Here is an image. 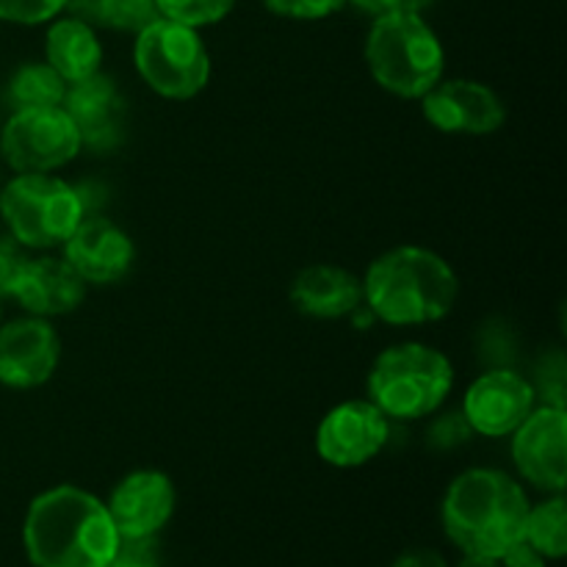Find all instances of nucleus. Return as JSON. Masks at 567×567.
Listing matches in <instances>:
<instances>
[{
	"label": "nucleus",
	"mask_w": 567,
	"mask_h": 567,
	"mask_svg": "<svg viewBox=\"0 0 567 567\" xmlns=\"http://www.w3.org/2000/svg\"><path fill=\"white\" fill-rule=\"evenodd\" d=\"M365 64L385 92L421 100L443 78L446 53L421 14H388L374 17L365 37Z\"/></svg>",
	"instance_id": "4"
},
{
	"label": "nucleus",
	"mask_w": 567,
	"mask_h": 567,
	"mask_svg": "<svg viewBox=\"0 0 567 567\" xmlns=\"http://www.w3.org/2000/svg\"><path fill=\"white\" fill-rule=\"evenodd\" d=\"M155 3L166 20L183 22L188 28H203L225 20L238 0H155Z\"/></svg>",
	"instance_id": "23"
},
{
	"label": "nucleus",
	"mask_w": 567,
	"mask_h": 567,
	"mask_svg": "<svg viewBox=\"0 0 567 567\" xmlns=\"http://www.w3.org/2000/svg\"><path fill=\"white\" fill-rule=\"evenodd\" d=\"M347 0H264L266 9L286 20H324L343 9Z\"/></svg>",
	"instance_id": "26"
},
{
	"label": "nucleus",
	"mask_w": 567,
	"mask_h": 567,
	"mask_svg": "<svg viewBox=\"0 0 567 567\" xmlns=\"http://www.w3.org/2000/svg\"><path fill=\"white\" fill-rule=\"evenodd\" d=\"M391 419L371 399H352L321 419L316 430V452L336 468H360L385 449Z\"/></svg>",
	"instance_id": "9"
},
{
	"label": "nucleus",
	"mask_w": 567,
	"mask_h": 567,
	"mask_svg": "<svg viewBox=\"0 0 567 567\" xmlns=\"http://www.w3.org/2000/svg\"><path fill=\"white\" fill-rule=\"evenodd\" d=\"M391 567H449V563L430 548H413V551H404Z\"/></svg>",
	"instance_id": "30"
},
{
	"label": "nucleus",
	"mask_w": 567,
	"mask_h": 567,
	"mask_svg": "<svg viewBox=\"0 0 567 567\" xmlns=\"http://www.w3.org/2000/svg\"><path fill=\"white\" fill-rule=\"evenodd\" d=\"M61 341L48 319L25 316L0 324V385L31 391L55 374Z\"/></svg>",
	"instance_id": "13"
},
{
	"label": "nucleus",
	"mask_w": 567,
	"mask_h": 567,
	"mask_svg": "<svg viewBox=\"0 0 567 567\" xmlns=\"http://www.w3.org/2000/svg\"><path fill=\"white\" fill-rule=\"evenodd\" d=\"M25 264H28L25 247L17 244L11 236L0 238V299L14 293V286L17 280H20Z\"/></svg>",
	"instance_id": "27"
},
{
	"label": "nucleus",
	"mask_w": 567,
	"mask_h": 567,
	"mask_svg": "<svg viewBox=\"0 0 567 567\" xmlns=\"http://www.w3.org/2000/svg\"><path fill=\"white\" fill-rule=\"evenodd\" d=\"M426 122L441 133L457 136H491L507 122V109L491 86L468 78L437 81L421 97Z\"/></svg>",
	"instance_id": "11"
},
{
	"label": "nucleus",
	"mask_w": 567,
	"mask_h": 567,
	"mask_svg": "<svg viewBox=\"0 0 567 567\" xmlns=\"http://www.w3.org/2000/svg\"><path fill=\"white\" fill-rule=\"evenodd\" d=\"M460 297L452 266L426 247H396L382 252L363 277V302L393 327L430 324L446 319Z\"/></svg>",
	"instance_id": "3"
},
{
	"label": "nucleus",
	"mask_w": 567,
	"mask_h": 567,
	"mask_svg": "<svg viewBox=\"0 0 567 567\" xmlns=\"http://www.w3.org/2000/svg\"><path fill=\"white\" fill-rule=\"evenodd\" d=\"M457 567H504L502 559L496 557H471V554H463Z\"/></svg>",
	"instance_id": "31"
},
{
	"label": "nucleus",
	"mask_w": 567,
	"mask_h": 567,
	"mask_svg": "<svg viewBox=\"0 0 567 567\" xmlns=\"http://www.w3.org/2000/svg\"><path fill=\"white\" fill-rule=\"evenodd\" d=\"M291 302L310 319H343L363 305V280L332 264H313L291 282Z\"/></svg>",
	"instance_id": "18"
},
{
	"label": "nucleus",
	"mask_w": 567,
	"mask_h": 567,
	"mask_svg": "<svg viewBox=\"0 0 567 567\" xmlns=\"http://www.w3.org/2000/svg\"><path fill=\"white\" fill-rule=\"evenodd\" d=\"M103 567H161L158 537H120Z\"/></svg>",
	"instance_id": "24"
},
{
	"label": "nucleus",
	"mask_w": 567,
	"mask_h": 567,
	"mask_svg": "<svg viewBox=\"0 0 567 567\" xmlns=\"http://www.w3.org/2000/svg\"><path fill=\"white\" fill-rule=\"evenodd\" d=\"M498 559H502L504 567H548V559L537 548H532L524 537L518 543H513Z\"/></svg>",
	"instance_id": "29"
},
{
	"label": "nucleus",
	"mask_w": 567,
	"mask_h": 567,
	"mask_svg": "<svg viewBox=\"0 0 567 567\" xmlns=\"http://www.w3.org/2000/svg\"><path fill=\"white\" fill-rule=\"evenodd\" d=\"M116 543L105 504L75 485L39 493L22 524V546L33 567H103Z\"/></svg>",
	"instance_id": "1"
},
{
	"label": "nucleus",
	"mask_w": 567,
	"mask_h": 567,
	"mask_svg": "<svg viewBox=\"0 0 567 567\" xmlns=\"http://www.w3.org/2000/svg\"><path fill=\"white\" fill-rule=\"evenodd\" d=\"M133 61L147 86L166 100L197 97L210 81V55L197 28L166 17L136 33Z\"/></svg>",
	"instance_id": "7"
},
{
	"label": "nucleus",
	"mask_w": 567,
	"mask_h": 567,
	"mask_svg": "<svg viewBox=\"0 0 567 567\" xmlns=\"http://www.w3.org/2000/svg\"><path fill=\"white\" fill-rule=\"evenodd\" d=\"M44 55H48V64L66 83H78L100 72L103 44H100L97 33L89 22L78 20V17H64V20H55L50 25Z\"/></svg>",
	"instance_id": "19"
},
{
	"label": "nucleus",
	"mask_w": 567,
	"mask_h": 567,
	"mask_svg": "<svg viewBox=\"0 0 567 567\" xmlns=\"http://www.w3.org/2000/svg\"><path fill=\"white\" fill-rule=\"evenodd\" d=\"M526 491L496 468H471L449 485L441 518L449 540L471 557H502L524 537Z\"/></svg>",
	"instance_id": "2"
},
{
	"label": "nucleus",
	"mask_w": 567,
	"mask_h": 567,
	"mask_svg": "<svg viewBox=\"0 0 567 567\" xmlns=\"http://www.w3.org/2000/svg\"><path fill=\"white\" fill-rule=\"evenodd\" d=\"M513 460L529 485L565 493L567 485V413L563 404H543L513 432Z\"/></svg>",
	"instance_id": "10"
},
{
	"label": "nucleus",
	"mask_w": 567,
	"mask_h": 567,
	"mask_svg": "<svg viewBox=\"0 0 567 567\" xmlns=\"http://www.w3.org/2000/svg\"><path fill=\"white\" fill-rule=\"evenodd\" d=\"M0 150L11 169L53 172L81 153V136L61 105L22 109L0 125Z\"/></svg>",
	"instance_id": "8"
},
{
	"label": "nucleus",
	"mask_w": 567,
	"mask_h": 567,
	"mask_svg": "<svg viewBox=\"0 0 567 567\" xmlns=\"http://www.w3.org/2000/svg\"><path fill=\"white\" fill-rule=\"evenodd\" d=\"M537 393L529 380L509 369H496L471 382L463 399V419L471 432L485 437H507L535 410Z\"/></svg>",
	"instance_id": "12"
},
{
	"label": "nucleus",
	"mask_w": 567,
	"mask_h": 567,
	"mask_svg": "<svg viewBox=\"0 0 567 567\" xmlns=\"http://www.w3.org/2000/svg\"><path fill=\"white\" fill-rule=\"evenodd\" d=\"M86 297V282L64 258H28L11 299L22 305L31 316L50 319L66 316Z\"/></svg>",
	"instance_id": "17"
},
{
	"label": "nucleus",
	"mask_w": 567,
	"mask_h": 567,
	"mask_svg": "<svg viewBox=\"0 0 567 567\" xmlns=\"http://www.w3.org/2000/svg\"><path fill=\"white\" fill-rule=\"evenodd\" d=\"M358 6L360 11L371 17H388V14H421L432 0H349Z\"/></svg>",
	"instance_id": "28"
},
{
	"label": "nucleus",
	"mask_w": 567,
	"mask_h": 567,
	"mask_svg": "<svg viewBox=\"0 0 567 567\" xmlns=\"http://www.w3.org/2000/svg\"><path fill=\"white\" fill-rule=\"evenodd\" d=\"M524 540L546 559H563L567 554V507L563 493L529 507L524 524Z\"/></svg>",
	"instance_id": "22"
},
{
	"label": "nucleus",
	"mask_w": 567,
	"mask_h": 567,
	"mask_svg": "<svg viewBox=\"0 0 567 567\" xmlns=\"http://www.w3.org/2000/svg\"><path fill=\"white\" fill-rule=\"evenodd\" d=\"M454 385L449 358L426 343H396L369 371V399L391 421H415L435 413Z\"/></svg>",
	"instance_id": "5"
},
{
	"label": "nucleus",
	"mask_w": 567,
	"mask_h": 567,
	"mask_svg": "<svg viewBox=\"0 0 567 567\" xmlns=\"http://www.w3.org/2000/svg\"><path fill=\"white\" fill-rule=\"evenodd\" d=\"M0 125H3V122H0Z\"/></svg>",
	"instance_id": "33"
},
{
	"label": "nucleus",
	"mask_w": 567,
	"mask_h": 567,
	"mask_svg": "<svg viewBox=\"0 0 567 567\" xmlns=\"http://www.w3.org/2000/svg\"><path fill=\"white\" fill-rule=\"evenodd\" d=\"M61 247L66 264L81 275L83 282L94 286L122 280L136 258L131 236L109 216H83Z\"/></svg>",
	"instance_id": "15"
},
{
	"label": "nucleus",
	"mask_w": 567,
	"mask_h": 567,
	"mask_svg": "<svg viewBox=\"0 0 567 567\" xmlns=\"http://www.w3.org/2000/svg\"><path fill=\"white\" fill-rule=\"evenodd\" d=\"M70 17L89 22L92 28L138 33L161 17L155 0H66Z\"/></svg>",
	"instance_id": "20"
},
{
	"label": "nucleus",
	"mask_w": 567,
	"mask_h": 567,
	"mask_svg": "<svg viewBox=\"0 0 567 567\" xmlns=\"http://www.w3.org/2000/svg\"><path fill=\"white\" fill-rule=\"evenodd\" d=\"M0 321H3V310H0Z\"/></svg>",
	"instance_id": "32"
},
{
	"label": "nucleus",
	"mask_w": 567,
	"mask_h": 567,
	"mask_svg": "<svg viewBox=\"0 0 567 567\" xmlns=\"http://www.w3.org/2000/svg\"><path fill=\"white\" fill-rule=\"evenodd\" d=\"M175 504L177 493L169 476L144 468L116 482L105 509L120 537H158L175 515Z\"/></svg>",
	"instance_id": "14"
},
{
	"label": "nucleus",
	"mask_w": 567,
	"mask_h": 567,
	"mask_svg": "<svg viewBox=\"0 0 567 567\" xmlns=\"http://www.w3.org/2000/svg\"><path fill=\"white\" fill-rule=\"evenodd\" d=\"M66 0H0V22L39 25L64 11Z\"/></svg>",
	"instance_id": "25"
},
{
	"label": "nucleus",
	"mask_w": 567,
	"mask_h": 567,
	"mask_svg": "<svg viewBox=\"0 0 567 567\" xmlns=\"http://www.w3.org/2000/svg\"><path fill=\"white\" fill-rule=\"evenodd\" d=\"M0 214L9 236L25 249L61 247L86 216L81 192L48 172H20L6 183Z\"/></svg>",
	"instance_id": "6"
},
{
	"label": "nucleus",
	"mask_w": 567,
	"mask_h": 567,
	"mask_svg": "<svg viewBox=\"0 0 567 567\" xmlns=\"http://www.w3.org/2000/svg\"><path fill=\"white\" fill-rule=\"evenodd\" d=\"M61 109L75 125L81 144L92 150H114L120 144L125 100L109 75L94 72L86 81L66 83Z\"/></svg>",
	"instance_id": "16"
},
{
	"label": "nucleus",
	"mask_w": 567,
	"mask_h": 567,
	"mask_svg": "<svg viewBox=\"0 0 567 567\" xmlns=\"http://www.w3.org/2000/svg\"><path fill=\"white\" fill-rule=\"evenodd\" d=\"M66 81L44 61V64H22L9 81V103L14 111L53 109L64 103Z\"/></svg>",
	"instance_id": "21"
}]
</instances>
